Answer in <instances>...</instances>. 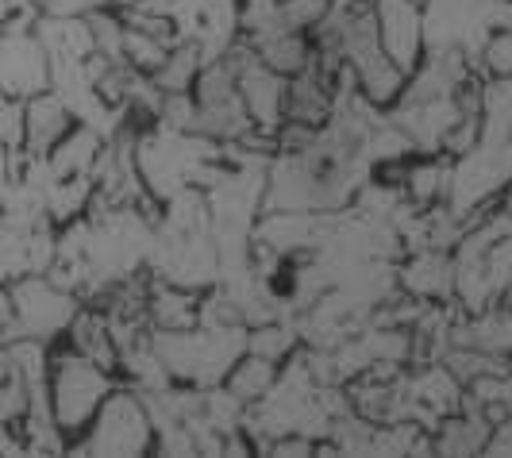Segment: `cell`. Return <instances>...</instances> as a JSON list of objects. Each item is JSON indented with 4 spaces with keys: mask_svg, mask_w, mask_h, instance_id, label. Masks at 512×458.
I'll list each match as a JSON object with an SVG mask.
<instances>
[{
    "mask_svg": "<svg viewBox=\"0 0 512 458\" xmlns=\"http://www.w3.org/2000/svg\"><path fill=\"white\" fill-rule=\"evenodd\" d=\"M486 62H489V70H493V74L512 77V31L509 35H497V39L489 43Z\"/></svg>",
    "mask_w": 512,
    "mask_h": 458,
    "instance_id": "30bf717a",
    "label": "cell"
},
{
    "mask_svg": "<svg viewBox=\"0 0 512 458\" xmlns=\"http://www.w3.org/2000/svg\"><path fill=\"white\" fill-rule=\"evenodd\" d=\"M239 97L247 104V116H255V120H278L282 116V97H285V85L278 81L274 74H266L262 66L255 70H247L243 74V85H239Z\"/></svg>",
    "mask_w": 512,
    "mask_h": 458,
    "instance_id": "277c9868",
    "label": "cell"
},
{
    "mask_svg": "<svg viewBox=\"0 0 512 458\" xmlns=\"http://www.w3.org/2000/svg\"><path fill=\"white\" fill-rule=\"evenodd\" d=\"M70 124V112L58 97H39L31 101L24 116V139L35 147V151H47L51 143H58V135Z\"/></svg>",
    "mask_w": 512,
    "mask_h": 458,
    "instance_id": "5b68a950",
    "label": "cell"
},
{
    "mask_svg": "<svg viewBox=\"0 0 512 458\" xmlns=\"http://www.w3.org/2000/svg\"><path fill=\"white\" fill-rule=\"evenodd\" d=\"M270 382H274L270 358H247V362H239L235 374H231V393H235L239 401H258V397L270 389Z\"/></svg>",
    "mask_w": 512,
    "mask_h": 458,
    "instance_id": "ba28073f",
    "label": "cell"
},
{
    "mask_svg": "<svg viewBox=\"0 0 512 458\" xmlns=\"http://www.w3.org/2000/svg\"><path fill=\"white\" fill-rule=\"evenodd\" d=\"M420 43V16L409 0H385V47L397 62H412Z\"/></svg>",
    "mask_w": 512,
    "mask_h": 458,
    "instance_id": "8992f818",
    "label": "cell"
},
{
    "mask_svg": "<svg viewBox=\"0 0 512 458\" xmlns=\"http://www.w3.org/2000/svg\"><path fill=\"white\" fill-rule=\"evenodd\" d=\"M289 343H293V339H289V331L285 328H262V335H255V351L258 355H266L270 362H274L278 355H285Z\"/></svg>",
    "mask_w": 512,
    "mask_h": 458,
    "instance_id": "8fae6325",
    "label": "cell"
},
{
    "mask_svg": "<svg viewBox=\"0 0 512 458\" xmlns=\"http://www.w3.org/2000/svg\"><path fill=\"white\" fill-rule=\"evenodd\" d=\"M47 58L35 39L20 35L16 27L0 35V89L4 93H31L47 85Z\"/></svg>",
    "mask_w": 512,
    "mask_h": 458,
    "instance_id": "3957f363",
    "label": "cell"
},
{
    "mask_svg": "<svg viewBox=\"0 0 512 458\" xmlns=\"http://www.w3.org/2000/svg\"><path fill=\"white\" fill-rule=\"evenodd\" d=\"M151 312L162 331H189L201 316L197 301L185 297V293H174V289H158L151 301Z\"/></svg>",
    "mask_w": 512,
    "mask_h": 458,
    "instance_id": "52a82bcc",
    "label": "cell"
},
{
    "mask_svg": "<svg viewBox=\"0 0 512 458\" xmlns=\"http://www.w3.org/2000/svg\"><path fill=\"white\" fill-rule=\"evenodd\" d=\"M443 185H447V178H443V170H439V166H420V170H412L409 189H412V197H416V201H432Z\"/></svg>",
    "mask_w": 512,
    "mask_h": 458,
    "instance_id": "9c48e42d",
    "label": "cell"
},
{
    "mask_svg": "<svg viewBox=\"0 0 512 458\" xmlns=\"http://www.w3.org/2000/svg\"><path fill=\"white\" fill-rule=\"evenodd\" d=\"M509 216H512V197H509Z\"/></svg>",
    "mask_w": 512,
    "mask_h": 458,
    "instance_id": "7c38bea8",
    "label": "cell"
},
{
    "mask_svg": "<svg viewBox=\"0 0 512 458\" xmlns=\"http://www.w3.org/2000/svg\"><path fill=\"white\" fill-rule=\"evenodd\" d=\"M151 439L147 428V412L143 405L128 397V393H116L108 405H104L101 420H97V432L89 439V451H101V455H135L143 451Z\"/></svg>",
    "mask_w": 512,
    "mask_h": 458,
    "instance_id": "7a4b0ae2",
    "label": "cell"
},
{
    "mask_svg": "<svg viewBox=\"0 0 512 458\" xmlns=\"http://www.w3.org/2000/svg\"><path fill=\"white\" fill-rule=\"evenodd\" d=\"M104 385L108 382H104L101 366L89 355L58 358L54 362V424L66 432L81 428L93 416Z\"/></svg>",
    "mask_w": 512,
    "mask_h": 458,
    "instance_id": "6da1fadb",
    "label": "cell"
}]
</instances>
